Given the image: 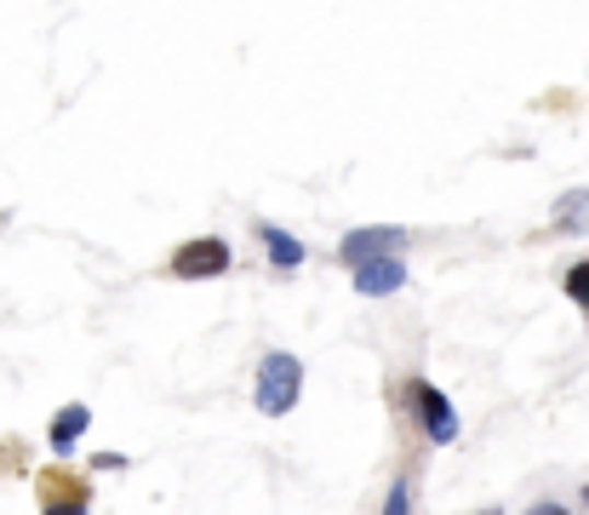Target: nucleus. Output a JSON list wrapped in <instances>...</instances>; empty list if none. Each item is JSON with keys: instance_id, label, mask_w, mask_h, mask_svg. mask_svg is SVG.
Here are the masks:
<instances>
[{"instance_id": "2", "label": "nucleus", "mask_w": 589, "mask_h": 515, "mask_svg": "<svg viewBox=\"0 0 589 515\" xmlns=\"http://www.w3.org/2000/svg\"><path fill=\"white\" fill-rule=\"evenodd\" d=\"M406 401H413L418 424H424V435H429V447H452V442H458V430H464V424H458V407H452L441 390H435L429 378H413V384H406Z\"/></svg>"}, {"instance_id": "6", "label": "nucleus", "mask_w": 589, "mask_h": 515, "mask_svg": "<svg viewBox=\"0 0 589 515\" xmlns=\"http://www.w3.org/2000/svg\"><path fill=\"white\" fill-rule=\"evenodd\" d=\"M349 275H355V293L361 298H390L406 287V258H378V264H361Z\"/></svg>"}, {"instance_id": "7", "label": "nucleus", "mask_w": 589, "mask_h": 515, "mask_svg": "<svg viewBox=\"0 0 589 515\" xmlns=\"http://www.w3.org/2000/svg\"><path fill=\"white\" fill-rule=\"evenodd\" d=\"M555 236H589V190H567L555 201Z\"/></svg>"}, {"instance_id": "5", "label": "nucleus", "mask_w": 589, "mask_h": 515, "mask_svg": "<svg viewBox=\"0 0 589 515\" xmlns=\"http://www.w3.org/2000/svg\"><path fill=\"white\" fill-rule=\"evenodd\" d=\"M86 430H92V407L86 401H63L53 412V424H46V447H53L58 458H74V447L86 442Z\"/></svg>"}, {"instance_id": "12", "label": "nucleus", "mask_w": 589, "mask_h": 515, "mask_svg": "<svg viewBox=\"0 0 589 515\" xmlns=\"http://www.w3.org/2000/svg\"><path fill=\"white\" fill-rule=\"evenodd\" d=\"M521 515H573L567 504H555V499H538V504H527Z\"/></svg>"}, {"instance_id": "4", "label": "nucleus", "mask_w": 589, "mask_h": 515, "mask_svg": "<svg viewBox=\"0 0 589 515\" xmlns=\"http://www.w3.org/2000/svg\"><path fill=\"white\" fill-rule=\"evenodd\" d=\"M229 264H235V252H229L223 236H195L172 252V275L177 281H218L229 275Z\"/></svg>"}, {"instance_id": "14", "label": "nucleus", "mask_w": 589, "mask_h": 515, "mask_svg": "<svg viewBox=\"0 0 589 515\" xmlns=\"http://www.w3.org/2000/svg\"><path fill=\"white\" fill-rule=\"evenodd\" d=\"M578 499H584V510H589V481H584V487H578Z\"/></svg>"}, {"instance_id": "10", "label": "nucleus", "mask_w": 589, "mask_h": 515, "mask_svg": "<svg viewBox=\"0 0 589 515\" xmlns=\"http://www.w3.org/2000/svg\"><path fill=\"white\" fill-rule=\"evenodd\" d=\"M561 293H567L578 309H589V258H578V264L561 275Z\"/></svg>"}, {"instance_id": "9", "label": "nucleus", "mask_w": 589, "mask_h": 515, "mask_svg": "<svg viewBox=\"0 0 589 515\" xmlns=\"http://www.w3.org/2000/svg\"><path fill=\"white\" fill-rule=\"evenodd\" d=\"M63 493H53V487H46L41 493V515H86L92 510V487L86 481H58Z\"/></svg>"}, {"instance_id": "15", "label": "nucleus", "mask_w": 589, "mask_h": 515, "mask_svg": "<svg viewBox=\"0 0 589 515\" xmlns=\"http://www.w3.org/2000/svg\"><path fill=\"white\" fill-rule=\"evenodd\" d=\"M475 515H504V510H498V504H493V510H475Z\"/></svg>"}, {"instance_id": "11", "label": "nucleus", "mask_w": 589, "mask_h": 515, "mask_svg": "<svg viewBox=\"0 0 589 515\" xmlns=\"http://www.w3.org/2000/svg\"><path fill=\"white\" fill-rule=\"evenodd\" d=\"M378 515H413V481H390V493H383V510Z\"/></svg>"}, {"instance_id": "3", "label": "nucleus", "mask_w": 589, "mask_h": 515, "mask_svg": "<svg viewBox=\"0 0 589 515\" xmlns=\"http://www.w3.org/2000/svg\"><path fill=\"white\" fill-rule=\"evenodd\" d=\"M406 252V229L401 224H367V229H349L338 241V264L361 270V264H378V258H401Z\"/></svg>"}, {"instance_id": "13", "label": "nucleus", "mask_w": 589, "mask_h": 515, "mask_svg": "<svg viewBox=\"0 0 589 515\" xmlns=\"http://www.w3.org/2000/svg\"><path fill=\"white\" fill-rule=\"evenodd\" d=\"M120 464H126L120 453H92V470H120Z\"/></svg>"}, {"instance_id": "8", "label": "nucleus", "mask_w": 589, "mask_h": 515, "mask_svg": "<svg viewBox=\"0 0 589 515\" xmlns=\"http://www.w3.org/2000/svg\"><path fill=\"white\" fill-rule=\"evenodd\" d=\"M258 241H264V252H269L275 270H298V264H303V241L287 236L280 224H258Z\"/></svg>"}, {"instance_id": "1", "label": "nucleus", "mask_w": 589, "mask_h": 515, "mask_svg": "<svg viewBox=\"0 0 589 515\" xmlns=\"http://www.w3.org/2000/svg\"><path fill=\"white\" fill-rule=\"evenodd\" d=\"M303 396V360L292 350H264L258 378H252V401H258L264 419H287Z\"/></svg>"}]
</instances>
